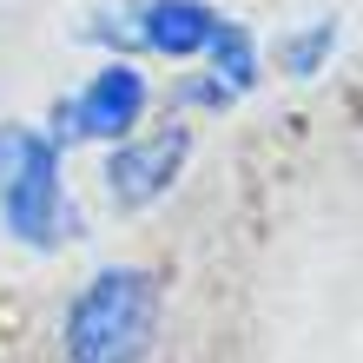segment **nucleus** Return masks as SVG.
<instances>
[{
    "mask_svg": "<svg viewBox=\"0 0 363 363\" xmlns=\"http://www.w3.org/2000/svg\"><path fill=\"white\" fill-rule=\"evenodd\" d=\"M152 106H159V86H152V73H145V60L99 53V67L79 79L67 99H53V113L40 125H47L67 152H79V145H113L125 133H139V125L152 119Z\"/></svg>",
    "mask_w": 363,
    "mask_h": 363,
    "instance_id": "20e7f679",
    "label": "nucleus"
},
{
    "mask_svg": "<svg viewBox=\"0 0 363 363\" xmlns=\"http://www.w3.org/2000/svg\"><path fill=\"white\" fill-rule=\"evenodd\" d=\"M199 67H205V73H218L225 86H231V99L245 106L251 93L264 86L271 60H264V47H258V33H251L245 20H231V13H225V27L211 33V47H205V60H199Z\"/></svg>",
    "mask_w": 363,
    "mask_h": 363,
    "instance_id": "423d86ee",
    "label": "nucleus"
},
{
    "mask_svg": "<svg viewBox=\"0 0 363 363\" xmlns=\"http://www.w3.org/2000/svg\"><path fill=\"white\" fill-rule=\"evenodd\" d=\"M337 47H344V20H330V13H317V20H304V27H291L284 40H277V73L291 79V86H311V79H324L330 73V60H337Z\"/></svg>",
    "mask_w": 363,
    "mask_h": 363,
    "instance_id": "0eeeda50",
    "label": "nucleus"
},
{
    "mask_svg": "<svg viewBox=\"0 0 363 363\" xmlns=\"http://www.w3.org/2000/svg\"><path fill=\"white\" fill-rule=\"evenodd\" d=\"M191 152H199V125L185 113H165L159 125H139L113 145H99V199L119 211V218H139V211H159L191 172Z\"/></svg>",
    "mask_w": 363,
    "mask_h": 363,
    "instance_id": "7ed1b4c3",
    "label": "nucleus"
},
{
    "mask_svg": "<svg viewBox=\"0 0 363 363\" xmlns=\"http://www.w3.org/2000/svg\"><path fill=\"white\" fill-rule=\"evenodd\" d=\"M159 330H165V271L119 258L73 284L53 324V350L60 363H152Z\"/></svg>",
    "mask_w": 363,
    "mask_h": 363,
    "instance_id": "f257e3e1",
    "label": "nucleus"
},
{
    "mask_svg": "<svg viewBox=\"0 0 363 363\" xmlns=\"http://www.w3.org/2000/svg\"><path fill=\"white\" fill-rule=\"evenodd\" d=\"M67 145L33 119L0 125V231L20 251H60L79 238V211L67 185Z\"/></svg>",
    "mask_w": 363,
    "mask_h": 363,
    "instance_id": "f03ea898",
    "label": "nucleus"
},
{
    "mask_svg": "<svg viewBox=\"0 0 363 363\" xmlns=\"http://www.w3.org/2000/svg\"><path fill=\"white\" fill-rule=\"evenodd\" d=\"M218 27H225V13L211 7V0H125V7H106V13L86 20V40L99 53L191 67V60H205Z\"/></svg>",
    "mask_w": 363,
    "mask_h": 363,
    "instance_id": "39448f33",
    "label": "nucleus"
}]
</instances>
